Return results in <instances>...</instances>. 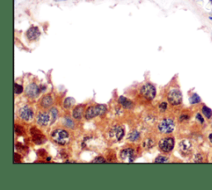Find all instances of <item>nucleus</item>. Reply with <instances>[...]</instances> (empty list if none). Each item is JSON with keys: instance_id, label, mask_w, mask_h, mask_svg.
<instances>
[{"instance_id": "b1692460", "label": "nucleus", "mask_w": 212, "mask_h": 190, "mask_svg": "<svg viewBox=\"0 0 212 190\" xmlns=\"http://www.w3.org/2000/svg\"><path fill=\"white\" fill-rule=\"evenodd\" d=\"M64 123L66 125V126L68 127H73L74 126V122H72V120L69 117H66L65 120H64Z\"/></svg>"}, {"instance_id": "393cba45", "label": "nucleus", "mask_w": 212, "mask_h": 190, "mask_svg": "<svg viewBox=\"0 0 212 190\" xmlns=\"http://www.w3.org/2000/svg\"><path fill=\"white\" fill-rule=\"evenodd\" d=\"M57 108H52V109L51 110V117L52 118V122H54L56 119H57Z\"/></svg>"}, {"instance_id": "f704fd0d", "label": "nucleus", "mask_w": 212, "mask_h": 190, "mask_svg": "<svg viewBox=\"0 0 212 190\" xmlns=\"http://www.w3.org/2000/svg\"><path fill=\"white\" fill-rule=\"evenodd\" d=\"M210 19H211V20L212 21V17H210Z\"/></svg>"}, {"instance_id": "2eb2a0df", "label": "nucleus", "mask_w": 212, "mask_h": 190, "mask_svg": "<svg viewBox=\"0 0 212 190\" xmlns=\"http://www.w3.org/2000/svg\"><path fill=\"white\" fill-rule=\"evenodd\" d=\"M118 102L125 108H132L133 106V102H131L129 99L126 98L125 97H119L118 98Z\"/></svg>"}, {"instance_id": "c756f323", "label": "nucleus", "mask_w": 212, "mask_h": 190, "mask_svg": "<svg viewBox=\"0 0 212 190\" xmlns=\"http://www.w3.org/2000/svg\"><path fill=\"white\" fill-rule=\"evenodd\" d=\"M197 118L198 120L201 122V123H203L204 122V119L202 118V117H201V115L200 114V113H198L197 115Z\"/></svg>"}, {"instance_id": "72a5a7b5", "label": "nucleus", "mask_w": 212, "mask_h": 190, "mask_svg": "<svg viewBox=\"0 0 212 190\" xmlns=\"http://www.w3.org/2000/svg\"><path fill=\"white\" fill-rule=\"evenodd\" d=\"M209 1L211 2V4H212V0H209Z\"/></svg>"}, {"instance_id": "0eeeda50", "label": "nucleus", "mask_w": 212, "mask_h": 190, "mask_svg": "<svg viewBox=\"0 0 212 190\" xmlns=\"http://www.w3.org/2000/svg\"><path fill=\"white\" fill-rule=\"evenodd\" d=\"M125 136V130L120 126H114L110 132V137L114 141H118Z\"/></svg>"}, {"instance_id": "f3484780", "label": "nucleus", "mask_w": 212, "mask_h": 190, "mask_svg": "<svg viewBox=\"0 0 212 190\" xmlns=\"http://www.w3.org/2000/svg\"><path fill=\"white\" fill-rule=\"evenodd\" d=\"M41 103H42V106L44 108H49L52 104V98L50 95H46L42 98Z\"/></svg>"}, {"instance_id": "f03ea898", "label": "nucleus", "mask_w": 212, "mask_h": 190, "mask_svg": "<svg viewBox=\"0 0 212 190\" xmlns=\"http://www.w3.org/2000/svg\"><path fill=\"white\" fill-rule=\"evenodd\" d=\"M51 138L60 145H65L69 139V134L65 130L57 129L51 133Z\"/></svg>"}, {"instance_id": "2f4dec72", "label": "nucleus", "mask_w": 212, "mask_h": 190, "mask_svg": "<svg viewBox=\"0 0 212 190\" xmlns=\"http://www.w3.org/2000/svg\"><path fill=\"white\" fill-rule=\"evenodd\" d=\"M209 140H210L211 143L212 144V133H211V134H210V135H209Z\"/></svg>"}, {"instance_id": "bb28decb", "label": "nucleus", "mask_w": 212, "mask_h": 190, "mask_svg": "<svg viewBox=\"0 0 212 190\" xmlns=\"http://www.w3.org/2000/svg\"><path fill=\"white\" fill-rule=\"evenodd\" d=\"M168 108V104L166 102H162L161 104L159 105V109L161 110L162 112H164L165 110L167 109Z\"/></svg>"}, {"instance_id": "5701e85b", "label": "nucleus", "mask_w": 212, "mask_h": 190, "mask_svg": "<svg viewBox=\"0 0 212 190\" xmlns=\"http://www.w3.org/2000/svg\"><path fill=\"white\" fill-rule=\"evenodd\" d=\"M22 91H23V88L21 85L17 84H14V92L16 94H21Z\"/></svg>"}, {"instance_id": "1a4fd4ad", "label": "nucleus", "mask_w": 212, "mask_h": 190, "mask_svg": "<svg viewBox=\"0 0 212 190\" xmlns=\"http://www.w3.org/2000/svg\"><path fill=\"white\" fill-rule=\"evenodd\" d=\"M41 35V32L38 29L37 27H31L27 31V33H26V36H27V38L32 41H36L37 40L39 37Z\"/></svg>"}, {"instance_id": "7c9ffc66", "label": "nucleus", "mask_w": 212, "mask_h": 190, "mask_svg": "<svg viewBox=\"0 0 212 190\" xmlns=\"http://www.w3.org/2000/svg\"><path fill=\"white\" fill-rule=\"evenodd\" d=\"M184 119H188V116H186V115H182V116L181 117V118H180L181 121H182Z\"/></svg>"}, {"instance_id": "9d476101", "label": "nucleus", "mask_w": 212, "mask_h": 190, "mask_svg": "<svg viewBox=\"0 0 212 190\" xmlns=\"http://www.w3.org/2000/svg\"><path fill=\"white\" fill-rule=\"evenodd\" d=\"M19 114H20L21 118L23 119L24 121H30L33 117V112H32V110L30 108H28V107H27V106L23 107V108H22L20 109Z\"/></svg>"}, {"instance_id": "6e6552de", "label": "nucleus", "mask_w": 212, "mask_h": 190, "mask_svg": "<svg viewBox=\"0 0 212 190\" xmlns=\"http://www.w3.org/2000/svg\"><path fill=\"white\" fill-rule=\"evenodd\" d=\"M120 157L122 159V161L126 163H131L134 161V151L132 148H126L122 150V151L120 152Z\"/></svg>"}, {"instance_id": "ddd939ff", "label": "nucleus", "mask_w": 212, "mask_h": 190, "mask_svg": "<svg viewBox=\"0 0 212 190\" xmlns=\"http://www.w3.org/2000/svg\"><path fill=\"white\" fill-rule=\"evenodd\" d=\"M31 132H32V135L33 136V140L37 143V145L42 143L44 141V136L41 134V132H39L37 129L36 128H32L31 130Z\"/></svg>"}, {"instance_id": "a211bd4d", "label": "nucleus", "mask_w": 212, "mask_h": 190, "mask_svg": "<svg viewBox=\"0 0 212 190\" xmlns=\"http://www.w3.org/2000/svg\"><path fill=\"white\" fill-rule=\"evenodd\" d=\"M139 136H140V134H139V132L138 131H136V130H134V131H132L129 134V140H130V141H135V140H137L139 139Z\"/></svg>"}, {"instance_id": "7ed1b4c3", "label": "nucleus", "mask_w": 212, "mask_h": 190, "mask_svg": "<svg viewBox=\"0 0 212 190\" xmlns=\"http://www.w3.org/2000/svg\"><path fill=\"white\" fill-rule=\"evenodd\" d=\"M175 128V124L174 122L172 119H164L162 120L161 122L158 124V130L159 132L164 134H168V133H172L173 132Z\"/></svg>"}, {"instance_id": "dca6fc26", "label": "nucleus", "mask_w": 212, "mask_h": 190, "mask_svg": "<svg viewBox=\"0 0 212 190\" xmlns=\"http://www.w3.org/2000/svg\"><path fill=\"white\" fill-rule=\"evenodd\" d=\"M83 106H77L75 109L73 110L72 115L75 119H81L83 114Z\"/></svg>"}, {"instance_id": "423d86ee", "label": "nucleus", "mask_w": 212, "mask_h": 190, "mask_svg": "<svg viewBox=\"0 0 212 190\" xmlns=\"http://www.w3.org/2000/svg\"><path fill=\"white\" fill-rule=\"evenodd\" d=\"M174 139L172 137H167V138H163L160 140L158 146L160 150L162 151L163 152H170L171 151H172L173 147H174Z\"/></svg>"}, {"instance_id": "6ab92c4d", "label": "nucleus", "mask_w": 212, "mask_h": 190, "mask_svg": "<svg viewBox=\"0 0 212 190\" xmlns=\"http://www.w3.org/2000/svg\"><path fill=\"white\" fill-rule=\"evenodd\" d=\"M75 103V99L73 98H67L64 101V108H70Z\"/></svg>"}, {"instance_id": "f257e3e1", "label": "nucleus", "mask_w": 212, "mask_h": 190, "mask_svg": "<svg viewBox=\"0 0 212 190\" xmlns=\"http://www.w3.org/2000/svg\"><path fill=\"white\" fill-rule=\"evenodd\" d=\"M107 110V107L104 104H99V105H96V106H92V107H90L88 108V109L86 110V112H85V118L86 119H91V118H94V117H97V116H100V115H102L104 114Z\"/></svg>"}, {"instance_id": "473e14b6", "label": "nucleus", "mask_w": 212, "mask_h": 190, "mask_svg": "<svg viewBox=\"0 0 212 190\" xmlns=\"http://www.w3.org/2000/svg\"><path fill=\"white\" fill-rule=\"evenodd\" d=\"M56 1H57V2H59V1H66V0H56Z\"/></svg>"}, {"instance_id": "412c9836", "label": "nucleus", "mask_w": 212, "mask_h": 190, "mask_svg": "<svg viewBox=\"0 0 212 190\" xmlns=\"http://www.w3.org/2000/svg\"><path fill=\"white\" fill-rule=\"evenodd\" d=\"M200 102H201V98L197 94H194L190 98V102L191 104H196V103H198Z\"/></svg>"}, {"instance_id": "aec40b11", "label": "nucleus", "mask_w": 212, "mask_h": 190, "mask_svg": "<svg viewBox=\"0 0 212 190\" xmlns=\"http://www.w3.org/2000/svg\"><path fill=\"white\" fill-rule=\"evenodd\" d=\"M202 113L205 115V117H207L208 119L209 118H211L212 117V111L211 108H209L208 107H206V106H204L203 108H202Z\"/></svg>"}, {"instance_id": "c85d7f7f", "label": "nucleus", "mask_w": 212, "mask_h": 190, "mask_svg": "<svg viewBox=\"0 0 212 190\" xmlns=\"http://www.w3.org/2000/svg\"><path fill=\"white\" fill-rule=\"evenodd\" d=\"M15 132H16V133H17V134H22L23 129H22L21 126H15Z\"/></svg>"}, {"instance_id": "9b49d317", "label": "nucleus", "mask_w": 212, "mask_h": 190, "mask_svg": "<svg viewBox=\"0 0 212 190\" xmlns=\"http://www.w3.org/2000/svg\"><path fill=\"white\" fill-rule=\"evenodd\" d=\"M40 92V88L37 87L35 84H31L26 88V94L30 98L37 97Z\"/></svg>"}, {"instance_id": "cd10ccee", "label": "nucleus", "mask_w": 212, "mask_h": 190, "mask_svg": "<svg viewBox=\"0 0 212 190\" xmlns=\"http://www.w3.org/2000/svg\"><path fill=\"white\" fill-rule=\"evenodd\" d=\"M93 162L94 163H104L105 161H104V159L103 157H97L96 159H95L93 161Z\"/></svg>"}, {"instance_id": "39448f33", "label": "nucleus", "mask_w": 212, "mask_h": 190, "mask_svg": "<svg viewBox=\"0 0 212 190\" xmlns=\"http://www.w3.org/2000/svg\"><path fill=\"white\" fill-rule=\"evenodd\" d=\"M168 99L172 105H179L182 101V94L179 89H172L169 92Z\"/></svg>"}, {"instance_id": "4be33fe9", "label": "nucleus", "mask_w": 212, "mask_h": 190, "mask_svg": "<svg viewBox=\"0 0 212 190\" xmlns=\"http://www.w3.org/2000/svg\"><path fill=\"white\" fill-rule=\"evenodd\" d=\"M154 146V141L153 140L147 139L144 142H143V146L147 148V149H150L151 147H153Z\"/></svg>"}, {"instance_id": "f8f14e48", "label": "nucleus", "mask_w": 212, "mask_h": 190, "mask_svg": "<svg viewBox=\"0 0 212 190\" xmlns=\"http://www.w3.org/2000/svg\"><path fill=\"white\" fill-rule=\"evenodd\" d=\"M50 119H51V117H50L49 114H47V113H40L37 116V123L41 125V126H47L48 123L50 122Z\"/></svg>"}, {"instance_id": "a878e982", "label": "nucleus", "mask_w": 212, "mask_h": 190, "mask_svg": "<svg viewBox=\"0 0 212 190\" xmlns=\"http://www.w3.org/2000/svg\"><path fill=\"white\" fill-rule=\"evenodd\" d=\"M168 160L165 156H158L156 158L155 163H165V162H168Z\"/></svg>"}, {"instance_id": "20e7f679", "label": "nucleus", "mask_w": 212, "mask_h": 190, "mask_svg": "<svg viewBox=\"0 0 212 190\" xmlns=\"http://www.w3.org/2000/svg\"><path fill=\"white\" fill-rule=\"evenodd\" d=\"M141 94L147 100H153L156 96V88L151 84H146L141 88Z\"/></svg>"}, {"instance_id": "4468645a", "label": "nucleus", "mask_w": 212, "mask_h": 190, "mask_svg": "<svg viewBox=\"0 0 212 190\" xmlns=\"http://www.w3.org/2000/svg\"><path fill=\"white\" fill-rule=\"evenodd\" d=\"M179 148H180V150H181L182 152L186 153V152H189V151H190V148H191V144H190V142L189 140H184L180 142V144H179Z\"/></svg>"}]
</instances>
